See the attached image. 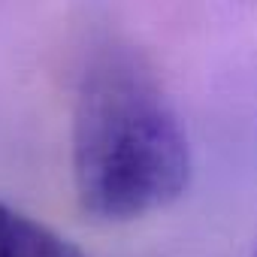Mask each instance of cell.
I'll return each mask as SVG.
<instances>
[{
    "label": "cell",
    "instance_id": "6da1fadb",
    "mask_svg": "<svg viewBox=\"0 0 257 257\" xmlns=\"http://www.w3.org/2000/svg\"><path fill=\"white\" fill-rule=\"evenodd\" d=\"M73 182L97 221H134L179 200L191 146L152 67L127 46H97L73 103Z\"/></svg>",
    "mask_w": 257,
    "mask_h": 257
},
{
    "label": "cell",
    "instance_id": "7a4b0ae2",
    "mask_svg": "<svg viewBox=\"0 0 257 257\" xmlns=\"http://www.w3.org/2000/svg\"><path fill=\"white\" fill-rule=\"evenodd\" d=\"M0 257H85L70 239L0 203Z\"/></svg>",
    "mask_w": 257,
    "mask_h": 257
},
{
    "label": "cell",
    "instance_id": "3957f363",
    "mask_svg": "<svg viewBox=\"0 0 257 257\" xmlns=\"http://www.w3.org/2000/svg\"><path fill=\"white\" fill-rule=\"evenodd\" d=\"M251 257H257V248H254V254H251Z\"/></svg>",
    "mask_w": 257,
    "mask_h": 257
}]
</instances>
